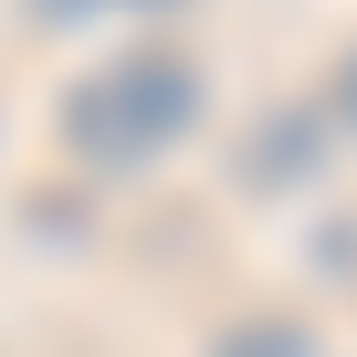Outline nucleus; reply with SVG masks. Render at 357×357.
<instances>
[{"label":"nucleus","mask_w":357,"mask_h":357,"mask_svg":"<svg viewBox=\"0 0 357 357\" xmlns=\"http://www.w3.org/2000/svg\"><path fill=\"white\" fill-rule=\"evenodd\" d=\"M190 126H200V74H190V53H168V43L116 53V63H95L63 95V147L84 168H158Z\"/></svg>","instance_id":"obj_1"},{"label":"nucleus","mask_w":357,"mask_h":357,"mask_svg":"<svg viewBox=\"0 0 357 357\" xmlns=\"http://www.w3.org/2000/svg\"><path fill=\"white\" fill-rule=\"evenodd\" d=\"M336 116H347V126H357V53H347V63H336Z\"/></svg>","instance_id":"obj_2"},{"label":"nucleus","mask_w":357,"mask_h":357,"mask_svg":"<svg viewBox=\"0 0 357 357\" xmlns=\"http://www.w3.org/2000/svg\"><path fill=\"white\" fill-rule=\"evenodd\" d=\"M43 11H53V22H63V11H95V0H43Z\"/></svg>","instance_id":"obj_3"}]
</instances>
